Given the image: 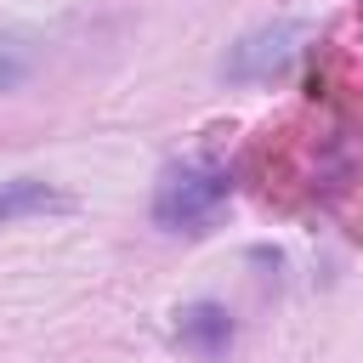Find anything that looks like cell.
Returning a JSON list of instances; mask_svg holds the SVG:
<instances>
[{
    "mask_svg": "<svg viewBox=\"0 0 363 363\" xmlns=\"http://www.w3.org/2000/svg\"><path fill=\"white\" fill-rule=\"evenodd\" d=\"M233 199V170L216 159H176L153 182V221L164 233H204Z\"/></svg>",
    "mask_w": 363,
    "mask_h": 363,
    "instance_id": "obj_1",
    "label": "cell"
},
{
    "mask_svg": "<svg viewBox=\"0 0 363 363\" xmlns=\"http://www.w3.org/2000/svg\"><path fill=\"white\" fill-rule=\"evenodd\" d=\"M306 34H312V28H306V23H289V17L238 34V40L227 45V57H221V79H227V85H272V79H284V74L295 68Z\"/></svg>",
    "mask_w": 363,
    "mask_h": 363,
    "instance_id": "obj_2",
    "label": "cell"
},
{
    "mask_svg": "<svg viewBox=\"0 0 363 363\" xmlns=\"http://www.w3.org/2000/svg\"><path fill=\"white\" fill-rule=\"evenodd\" d=\"M233 340H238V323H233V312H227L221 301H187V306L176 312V346H182L187 357L216 363V357L233 352Z\"/></svg>",
    "mask_w": 363,
    "mask_h": 363,
    "instance_id": "obj_3",
    "label": "cell"
},
{
    "mask_svg": "<svg viewBox=\"0 0 363 363\" xmlns=\"http://www.w3.org/2000/svg\"><path fill=\"white\" fill-rule=\"evenodd\" d=\"M68 199L51 187V182H34V176H11L0 182V221H17V216H45V210H62Z\"/></svg>",
    "mask_w": 363,
    "mask_h": 363,
    "instance_id": "obj_4",
    "label": "cell"
},
{
    "mask_svg": "<svg viewBox=\"0 0 363 363\" xmlns=\"http://www.w3.org/2000/svg\"><path fill=\"white\" fill-rule=\"evenodd\" d=\"M34 74V45L17 34H0V91H17Z\"/></svg>",
    "mask_w": 363,
    "mask_h": 363,
    "instance_id": "obj_5",
    "label": "cell"
}]
</instances>
